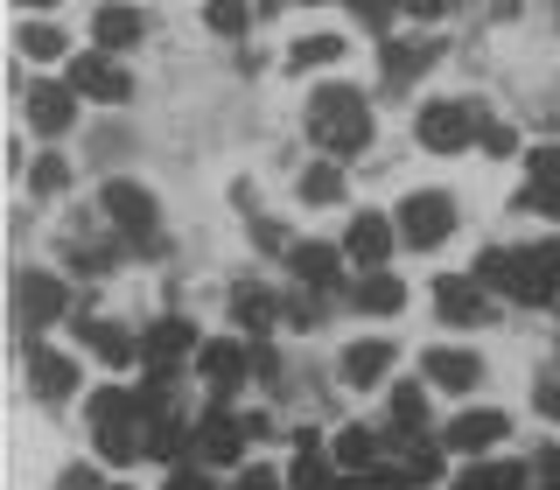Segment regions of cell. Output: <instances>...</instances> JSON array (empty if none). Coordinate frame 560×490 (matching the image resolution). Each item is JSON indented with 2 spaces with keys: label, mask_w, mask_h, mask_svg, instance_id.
Segmentation results:
<instances>
[{
  "label": "cell",
  "mask_w": 560,
  "mask_h": 490,
  "mask_svg": "<svg viewBox=\"0 0 560 490\" xmlns=\"http://www.w3.org/2000/svg\"><path fill=\"white\" fill-rule=\"evenodd\" d=\"M162 490H210V477H203V469H168Z\"/></svg>",
  "instance_id": "74e56055"
},
{
  "label": "cell",
  "mask_w": 560,
  "mask_h": 490,
  "mask_svg": "<svg viewBox=\"0 0 560 490\" xmlns=\"http://www.w3.org/2000/svg\"><path fill=\"white\" fill-rule=\"evenodd\" d=\"M28 183H35V197H57V189L70 183V162H63V154H43V162L28 168Z\"/></svg>",
  "instance_id": "f1b7e54d"
},
{
  "label": "cell",
  "mask_w": 560,
  "mask_h": 490,
  "mask_svg": "<svg viewBox=\"0 0 560 490\" xmlns=\"http://www.w3.org/2000/svg\"><path fill=\"white\" fill-rule=\"evenodd\" d=\"M518 210H533V218H560V183H533L518 197Z\"/></svg>",
  "instance_id": "d6a6232c"
},
{
  "label": "cell",
  "mask_w": 560,
  "mask_h": 490,
  "mask_svg": "<svg viewBox=\"0 0 560 490\" xmlns=\"http://www.w3.org/2000/svg\"><path fill=\"white\" fill-rule=\"evenodd\" d=\"M525 162H533V183H560V148H533Z\"/></svg>",
  "instance_id": "d590c367"
},
{
  "label": "cell",
  "mask_w": 560,
  "mask_h": 490,
  "mask_svg": "<svg viewBox=\"0 0 560 490\" xmlns=\"http://www.w3.org/2000/svg\"><path fill=\"white\" fill-rule=\"evenodd\" d=\"M28 385H35V399H70V393H78V358L35 343L28 350Z\"/></svg>",
  "instance_id": "8fae6325"
},
{
  "label": "cell",
  "mask_w": 560,
  "mask_h": 490,
  "mask_svg": "<svg viewBox=\"0 0 560 490\" xmlns=\"http://www.w3.org/2000/svg\"><path fill=\"white\" fill-rule=\"evenodd\" d=\"M288 267H294V280H302V288H337V245L302 238V245L288 253Z\"/></svg>",
  "instance_id": "e0dca14e"
},
{
  "label": "cell",
  "mask_w": 560,
  "mask_h": 490,
  "mask_svg": "<svg viewBox=\"0 0 560 490\" xmlns=\"http://www.w3.org/2000/svg\"><path fill=\"white\" fill-rule=\"evenodd\" d=\"M189 448V428L183 420H162V428H154V455H183Z\"/></svg>",
  "instance_id": "e575fe53"
},
{
  "label": "cell",
  "mask_w": 560,
  "mask_h": 490,
  "mask_svg": "<svg viewBox=\"0 0 560 490\" xmlns=\"http://www.w3.org/2000/svg\"><path fill=\"white\" fill-rule=\"evenodd\" d=\"M428 57H434L428 43H420V49H399V43H385V78H393V84H399V78H413V70L428 63Z\"/></svg>",
  "instance_id": "4dcf8cb0"
},
{
  "label": "cell",
  "mask_w": 560,
  "mask_h": 490,
  "mask_svg": "<svg viewBox=\"0 0 560 490\" xmlns=\"http://www.w3.org/2000/svg\"><path fill=\"white\" fill-rule=\"evenodd\" d=\"M504 434H512V420H504L498 407H469V413H455V420H448L442 442H448L455 455H490V448L504 442Z\"/></svg>",
  "instance_id": "8992f818"
},
{
  "label": "cell",
  "mask_w": 560,
  "mask_h": 490,
  "mask_svg": "<svg viewBox=\"0 0 560 490\" xmlns=\"http://www.w3.org/2000/svg\"><path fill=\"white\" fill-rule=\"evenodd\" d=\"M399 8H407L413 22H442V14H455V0H399Z\"/></svg>",
  "instance_id": "8d00e7d4"
},
{
  "label": "cell",
  "mask_w": 560,
  "mask_h": 490,
  "mask_svg": "<svg viewBox=\"0 0 560 490\" xmlns=\"http://www.w3.org/2000/svg\"><path fill=\"white\" fill-rule=\"evenodd\" d=\"M413 133H420V148H428V154H469L483 140L477 113H469L463 98H428V105H420V119H413Z\"/></svg>",
  "instance_id": "3957f363"
},
{
  "label": "cell",
  "mask_w": 560,
  "mask_h": 490,
  "mask_svg": "<svg viewBox=\"0 0 560 490\" xmlns=\"http://www.w3.org/2000/svg\"><path fill=\"white\" fill-rule=\"evenodd\" d=\"M105 218H113L119 224V232H133V238H148L154 232V197H148V189H140V183H105Z\"/></svg>",
  "instance_id": "7c38bea8"
},
{
  "label": "cell",
  "mask_w": 560,
  "mask_h": 490,
  "mask_svg": "<svg viewBox=\"0 0 560 490\" xmlns=\"http://www.w3.org/2000/svg\"><path fill=\"white\" fill-rule=\"evenodd\" d=\"M197 350V329L183 323V315H162V323H148V337H140V358L154 364V372H168L175 358H189Z\"/></svg>",
  "instance_id": "4fadbf2b"
},
{
  "label": "cell",
  "mask_w": 560,
  "mask_h": 490,
  "mask_svg": "<svg viewBox=\"0 0 560 490\" xmlns=\"http://www.w3.org/2000/svg\"><path fill=\"white\" fill-rule=\"evenodd\" d=\"M420 372H428V385H442V393H477L483 385V372L490 364L477 358V350H428V358H420Z\"/></svg>",
  "instance_id": "ba28073f"
},
{
  "label": "cell",
  "mask_w": 560,
  "mask_h": 490,
  "mask_svg": "<svg viewBox=\"0 0 560 490\" xmlns=\"http://www.w3.org/2000/svg\"><path fill=\"white\" fill-rule=\"evenodd\" d=\"M78 337H84V350H98V358L113 364V372H127V364L140 358V337H133L127 323H113V315H84Z\"/></svg>",
  "instance_id": "9c48e42d"
},
{
  "label": "cell",
  "mask_w": 560,
  "mask_h": 490,
  "mask_svg": "<svg viewBox=\"0 0 560 490\" xmlns=\"http://www.w3.org/2000/svg\"><path fill=\"white\" fill-rule=\"evenodd\" d=\"M533 413H539V420H553V428H560V378H553V372L533 385Z\"/></svg>",
  "instance_id": "836d02e7"
},
{
  "label": "cell",
  "mask_w": 560,
  "mask_h": 490,
  "mask_svg": "<svg viewBox=\"0 0 560 490\" xmlns=\"http://www.w3.org/2000/svg\"><path fill=\"white\" fill-rule=\"evenodd\" d=\"M92 434H98V455H105V463H133V448H140L133 442V413L127 420H119V413L113 420H92Z\"/></svg>",
  "instance_id": "7402d4cb"
},
{
  "label": "cell",
  "mask_w": 560,
  "mask_h": 490,
  "mask_svg": "<svg viewBox=\"0 0 560 490\" xmlns=\"http://www.w3.org/2000/svg\"><path fill=\"white\" fill-rule=\"evenodd\" d=\"M203 22H210V35H245L253 28V0H210Z\"/></svg>",
  "instance_id": "d4e9b609"
},
{
  "label": "cell",
  "mask_w": 560,
  "mask_h": 490,
  "mask_svg": "<svg viewBox=\"0 0 560 490\" xmlns=\"http://www.w3.org/2000/svg\"><path fill=\"white\" fill-rule=\"evenodd\" d=\"M358 14H364L372 28H385V14H393V0H358Z\"/></svg>",
  "instance_id": "60d3db41"
},
{
  "label": "cell",
  "mask_w": 560,
  "mask_h": 490,
  "mask_svg": "<svg viewBox=\"0 0 560 490\" xmlns=\"http://www.w3.org/2000/svg\"><path fill=\"white\" fill-rule=\"evenodd\" d=\"M232 490H280V477H273V469H259V463H253V469H238V483H232Z\"/></svg>",
  "instance_id": "f35d334b"
},
{
  "label": "cell",
  "mask_w": 560,
  "mask_h": 490,
  "mask_svg": "<svg viewBox=\"0 0 560 490\" xmlns=\"http://www.w3.org/2000/svg\"><path fill=\"white\" fill-rule=\"evenodd\" d=\"M302 197H308V203H337V197H343V175L329 168V162L308 168V175H302Z\"/></svg>",
  "instance_id": "f546056e"
},
{
  "label": "cell",
  "mask_w": 560,
  "mask_h": 490,
  "mask_svg": "<svg viewBox=\"0 0 560 490\" xmlns=\"http://www.w3.org/2000/svg\"><path fill=\"white\" fill-rule=\"evenodd\" d=\"M434 315H442V323H455V329L483 323V294H477V280L442 273V280H434Z\"/></svg>",
  "instance_id": "9a60e30c"
},
{
  "label": "cell",
  "mask_w": 560,
  "mask_h": 490,
  "mask_svg": "<svg viewBox=\"0 0 560 490\" xmlns=\"http://www.w3.org/2000/svg\"><path fill=\"white\" fill-rule=\"evenodd\" d=\"M119 490H127V483H119Z\"/></svg>",
  "instance_id": "f6af8a7d"
},
{
  "label": "cell",
  "mask_w": 560,
  "mask_h": 490,
  "mask_svg": "<svg viewBox=\"0 0 560 490\" xmlns=\"http://www.w3.org/2000/svg\"><path fill=\"white\" fill-rule=\"evenodd\" d=\"M483 148L490 154H512V127H483Z\"/></svg>",
  "instance_id": "b9f144b4"
},
{
  "label": "cell",
  "mask_w": 560,
  "mask_h": 490,
  "mask_svg": "<svg viewBox=\"0 0 560 490\" xmlns=\"http://www.w3.org/2000/svg\"><path fill=\"white\" fill-rule=\"evenodd\" d=\"M238 448H245V420L210 413L203 420V455H210V463H238Z\"/></svg>",
  "instance_id": "ffe728a7"
},
{
  "label": "cell",
  "mask_w": 560,
  "mask_h": 490,
  "mask_svg": "<svg viewBox=\"0 0 560 490\" xmlns=\"http://www.w3.org/2000/svg\"><path fill=\"white\" fill-rule=\"evenodd\" d=\"M14 8H28V14H43V8H57V0H14Z\"/></svg>",
  "instance_id": "ee69618b"
},
{
  "label": "cell",
  "mask_w": 560,
  "mask_h": 490,
  "mask_svg": "<svg viewBox=\"0 0 560 490\" xmlns=\"http://www.w3.org/2000/svg\"><path fill=\"white\" fill-rule=\"evenodd\" d=\"M455 224H463V210H455V197H442V189H407V203H399V238H407L413 253H442L455 238Z\"/></svg>",
  "instance_id": "7a4b0ae2"
},
{
  "label": "cell",
  "mask_w": 560,
  "mask_h": 490,
  "mask_svg": "<svg viewBox=\"0 0 560 490\" xmlns=\"http://www.w3.org/2000/svg\"><path fill=\"white\" fill-rule=\"evenodd\" d=\"M63 490H92V477H84V469H70V477H63Z\"/></svg>",
  "instance_id": "7bdbcfd3"
},
{
  "label": "cell",
  "mask_w": 560,
  "mask_h": 490,
  "mask_svg": "<svg viewBox=\"0 0 560 490\" xmlns=\"http://www.w3.org/2000/svg\"><path fill=\"white\" fill-rule=\"evenodd\" d=\"M78 84H35L28 92V127L35 133H70V119H78Z\"/></svg>",
  "instance_id": "5bb4252c"
},
{
  "label": "cell",
  "mask_w": 560,
  "mask_h": 490,
  "mask_svg": "<svg viewBox=\"0 0 560 490\" xmlns=\"http://www.w3.org/2000/svg\"><path fill=\"white\" fill-rule=\"evenodd\" d=\"M63 308H70V288L49 267H22V273H14V323L43 329V323H63Z\"/></svg>",
  "instance_id": "277c9868"
},
{
  "label": "cell",
  "mask_w": 560,
  "mask_h": 490,
  "mask_svg": "<svg viewBox=\"0 0 560 490\" xmlns=\"http://www.w3.org/2000/svg\"><path fill=\"white\" fill-rule=\"evenodd\" d=\"M350 302H358L364 315H399V308H407V280H393L385 267H372V273L358 280V294H350Z\"/></svg>",
  "instance_id": "2e32d148"
},
{
  "label": "cell",
  "mask_w": 560,
  "mask_h": 490,
  "mask_svg": "<svg viewBox=\"0 0 560 490\" xmlns=\"http://www.w3.org/2000/svg\"><path fill=\"white\" fill-rule=\"evenodd\" d=\"M92 35H98L105 49H133L140 43V14L133 8H98L92 14Z\"/></svg>",
  "instance_id": "44dd1931"
},
{
  "label": "cell",
  "mask_w": 560,
  "mask_h": 490,
  "mask_svg": "<svg viewBox=\"0 0 560 490\" xmlns=\"http://www.w3.org/2000/svg\"><path fill=\"white\" fill-rule=\"evenodd\" d=\"M232 323H245V329H273V294L267 288H232Z\"/></svg>",
  "instance_id": "603a6c76"
},
{
  "label": "cell",
  "mask_w": 560,
  "mask_h": 490,
  "mask_svg": "<svg viewBox=\"0 0 560 490\" xmlns=\"http://www.w3.org/2000/svg\"><path fill=\"white\" fill-rule=\"evenodd\" d=\"M308 133L323 140L337 162H350V154L372 148V105L358 92H343V84H323V92L308 98Z\"/></svg>",
  "instance_id": "6da1fadb"
},
{
  "label": "cell",
  "mask_w": 560,
  "mask_h": 490,
  "mask_svg": "<svg viewBox=\"0 0 560 490\" xmlns=\"http://www.w3.org/2000/svg\"><path fill=\"white\" fill-rule=\"evenodd\" d=\"M70 84H78L84 98H98V105H127L133 98V78L119 63H105V57H78L70 63Z\"/></svg>",
  "instance_id": "30bf717a"
},
{
  "label": "cell",
  "mask_w": 560,
  "mask_h": 490,
  "mask_svg": "<svg viewBox=\"0 0 560 490\" xmlns=\"http://www.w3.org/2000/svg\"><path fill=\"white\" fill-rule=\"evenodd\" d=\"M343 57H350V43H343V35L315 28V35H302V43L288 49V70H323V63H343Z\"/></svg>",
  "instance_id": "ac0fdd59"
},
{
  "label": "cell",
  "mask_w": 560,
  "mask_h": 490,
  "mask_svg": "<svg viewBox=\"0 0 560 490\" xmlns=\"http://www.w3.org/2000/svg\"><path fill=\"white\" fill-rule=\"evenodd\" d=\"M337 463H350V469H372V463H378L372 428H343V434H337Z\"/></svg>",
  "instance_id": "83f0119b"
},
{
  "label": "cell",
  "mask_w": 560,
  "mask_h": 490,
  "mask_svg": "<svg viewBox=\"0 0 560 490\" xmlns=\"http://www.w3.org/2000/svg\"><path fill=\"white\" fill-rule=\"evenodd\" d=\"M393 245H399V224H385L378 210H358V218H350V232H343V253H350V267H385V259H393Z\"/></svg>",
  "instance_id": "5b68a950"
},
{
  "label": "cell",
  "mask_w": 560,
  "mask_h": 490,
  "mask_svg": "<svg viewBox=\"0 0 560 490\" xmlns=\"http://www.w3.org/2000/svg\"><path fill=\"white\" fill-rule=\"evenodd\" d=\"M393 420H399V428H420V420H428V393H420V385H399V393H393Z\"/></svg>",
  "instance_id": "1f68e13d"
},
{
  "label": "cell",
  "mask_w": 560,
  "mask_h": 490,
  "mask_svg": "<svg viewBox=\"0 0 560 490\" xmlns=\"http://www.w3.org/2000/svg\"><path fill=\"white\" fill-rule=\"evenodd\" d=\"M393 358L399 350L385 343V337H358V343H343V358H337V372L350 393H372V385H385V372H393Z\"/></svg>",
  "instance_id": "52a82bcc"
},
{
  "label": "cell",
  "mask_w": 560,
  "mask_h": 490,
  "mask_svg": "<svg viewBox=\"0 0 560 490\" xmlns=\"http://www.w3.org/2000/svg\"><path fill=\"white\" fill-rule=\"evenodd\" d=\"M407 469H413V477H434V469H442V455H434V448H413Z\"/></svg>",
  "instance_id": "ab89813d"
},
{
  "label": "cell",
  "mask_w": 560,
  "mask_h": 490,
  "mask_svg": "<svg viewBox=\"0 0 560 490\" xmlns=\"http://www.w3.org/2000/svg\"><path fill=\"white\" fill-rule=\"evenodd\" d=\"M14 43H22V57H28V63H57V57H63V35L49 28V22H28L22 35H14Z\"/></svg>",
  "instance_id": "484cf974"
},
{
  "label": "cell",
  "mask_w": 560,
  "mask_h": 490,
  "mask_svg": "<svg viewBox=\"0 0 560 490\" xmlns=\"http://www.w3.org/2000/svg\"><path fill=\"white\" fill-rule=\"evenodd\" d=\"M455 490H525V469L483 463V469H463V477H455Z\"/></svg>",
  "instance_id": "cb8c5ba5"
},
{
  "label": "cell",
  "mask_w": 560,
  "mask_h": 490,
  "mask_svg": "<svg viewBox=\"0 0 560 490\" xmlns=\"http://www.w3.org/2000/svg\"><path fill=\"white\" fill-rule=\"evenodd\" d=\"M197 372L224 393V385L245 378V350H238V343H203V350H197Z\"/></svg>",
  "instance_id": "d6986e66"
},
{
  "label": "cell",
  "mask_w": 560,
  "mask_h": 490,
  "mask_svg": "<svg viewBox=\"0 0 560 490\" xmlns=\"http://www.w3.org/2000/svg\"><path fill=\"white\" fill-rule=\"evenodd\" d=\"M294 448H302V455H294V490H323L329 483V463L315 455V434H294Z\"/></svg>",
  "instance_id": "4316f807"
}]
</instances>
